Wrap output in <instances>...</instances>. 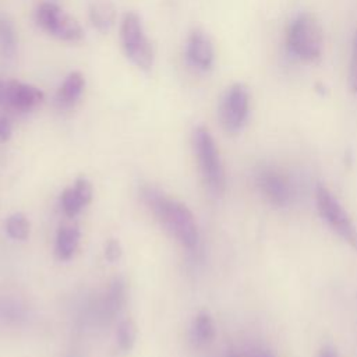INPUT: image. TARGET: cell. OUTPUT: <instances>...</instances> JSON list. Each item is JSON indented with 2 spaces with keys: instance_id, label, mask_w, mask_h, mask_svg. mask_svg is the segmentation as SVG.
Returning <instances> with one entry per match:
<instances>
[{
  "instance_id": "6da1fadb",
  "label": "cell",
  "mask_w": 357,
  "mask_h": 357,
  "mask_svg": "<svg viewBox=\"0 0 357 357\" xmlns=\"http://www.w3.org/2000/svg\"><path fill=\"white\" fill-rule=\"evenodd\" d=\"M141 197L162 226L183 247L188 250L197 247L199 240L198 225L192 212L184 204L166 197L159 188L152 185L142 187Z\"/></svg>"
},
{
  "instance_id": "7a4b0ae2",
  "label": "cell",
  "mask_w": 357,
  "mask_h": 357,
  "mask_svg": "<svg viewBox=\"0 0 357 357\" xmlns=\"http://www.w3.org/2000/svg\"><path fill=\"white\" fill-rule=\"evenodd\" d=\"M286 45L298 60L307 63L319 60L324 50V33L318 20L310 13L294 17L287 26Z\"/></svg>"
},
{
  "instance_id": "3957f363",
  "label": "cell",
  "mask_w": 357,
  "mask_h": 357,
  "mask_svg": "<svg viewBox=\"0 0 357 357\" xmlns=\"http://www.w3.org/2000/svg\"><path fill=\"white\" fill-rule=\"evenodd\" d=\"M192 148L205 185L213 195H222L226 185L225 169L216 142L206 127L198 126L194 128Z\"/></svg>"
},
{
  "instance_id": "277c9868",
  "label": "cell",
  "mask_w": 357,
  "mask_h": 357,
  "mask_svg": "<svg viewBox=\"0 0 357 357\" xmlns=\"http://www.w3.org/2000/svg\"><path fill=\"white\" fill-rule=\"evenodd\" d=\"M315 205L319 216L331 230L351 248L357 250V227L339 199L324 184L315 187Z\"/></svg>"
},
{
  "instance_id": "5b68a950",
  "label": "cell",
  "mask_w": 357,
  "mask_h": 357,
  "mask_svg": "<svg viewBox=\"0 0 357 357\" xmlns=\"http://www.w3.org/2000/svg\"><path fill=\"white\" fill-rule=\"evenodd\" d=\"M120 38L127 57L141 70H149L153 64V47L145 35L142 21L134 11L123 17Z\"/></svg>"
},
{
  "instance_id": "8992f818",
  "label": "cell",
  "mask_w": 357,
  "mask_h": 357,
  "mask_svg": "<svg viewBox=\"0 0 357 357\" xmlns=\"http://www.w3.org/2000/svg\"><path fill=\"white\" fill-rule=\"evenodd\" d=\"M250 102V91L243 82L226 88L219 103V120L227 132L237 134L243 130L248 120Z\"/></svg>"
},
{
  "instance_id": "52a82bcc",
  "label": "cell",
  "mask_w": 357,
  "mask_h": 357,
  "mask_svg": "<svg viewBox=\"0 0 357 357\" xmlns=\"http://www.w3.org/2000/svg\"><path fill=\"white\" fill-rule=\"evenodd\" d=\"M35 20L43 31L60 40L77 42L84 35L77 20L67 14L61 7L50 1L40 3L36 7Z\"/></svg>"
},
{
  "instance_id": "ba28073f",
  "label": "cell",
  "mask_w": 357,
  "mask_h": 357,
  "mask_svg": "<svg viewBox=\"0 0 357 357\" xmlns=\"http://www.w3.org/2000/svg\"><path fill=\"white\" fill-rule=\"evenodd\" d=\"M43 100V92L25 82L0 79V106L15 112H29Z\"/></svg>"
},
{
  "instance_id": "9c48e42d",
  "label": "cell",
  "mask_w": 357,
  "mask_h": 357,
  "mask_svg": "<svg viewBox=\"0 0 357 357\" xmlns=\"http://www.w3.org/2000/svg\"><path fill=\"white\" fill-rule=\"evenodd\" d=\"M257 187L262 197L276 208H284L291 199V185L284 174L273 167H262L257 174Z\"/></svg>"
},
{
  "instance_id": "30bf717a",
  "label": "cell",
  "mask_w": 357,
  "mask_h": 357,
  "mask_svg": "<svg viewBox=\"0 0 357 357\" xmlns=\"http://www.w3.org/2000/svg\"><path fill=\"white\" fill-rule=\"evenodd\" d=\"M187 60L198 70H211L215 61V49L211 38L201 29H195L188 35L185 45Z\"/></svg>"
},
{
  "instance_id": "8fae6325",
  "label": "cell",
  "mask_w": 357,
  "mask_h": 357,
  "mask_svg": "<svg viewBox=\"0 0 357 357\" xmlns=\"http://www.w3.org/2000/svg\"><path fill=\"white\" fill-rule=\"evenodd\" d=\"M92 199V185L91 183L79 177L75 180L74 185L66 188L61 192V208L67 216H75L79 211L86 206Z\"/></svg>"
},
{
  "instance_id": "7c38bea8",
  "label": "cell",
  "mask_w": 357,
  "mask_h": 357,
  "mask_svg": "<svg viewBox=\"0 0 357 357\" xmlns=\"http://www.w3.org/2000/svg\"><path fill=\"white\" fill-rule=\"evenodd\" d=\"M85 86V78L79 71H71L63 82L59 85L54 102L59 109H70L73 107L78 99L81 98Z\"/></svg>"
},
{
  "instance_id": "4fadbf2b",
  "label": "cell",
  "mask_w": 357,
  "mask_h": 357,
  "mask_svg": "<svg viewBox=\"0 0 357 357\" xmlns=\"http://www.w3.org/2000/svg\"><path fill=\"white\" fill-rule=\"evenodd\" d=\"M89 20L99 32H109L116 21V8L110 0H92Z\"/></svg>"
},
{
  "instance_id": "5bb4252c",
  "label": "cell",
  "mask_w": 357,
  "mask_h": 357,
  "mask_svg": "<svg viewBox=\"0 0 357 357\" xmlns=\"http://www.w3.org/2000/svg\"><path fill=\"white\" fill-rule=\"evenodd\" d=\"M216 329L208 311H199L191 324V340L197 346H205L215 337Z\"/></svg>"
},
{
  "instance_id": "9a60e30c",
  "label": "cell",
  "mask_w": 357,
  "mask_h": 357,
  "mask_svg": "<svg viewBox=\"0 0 357 357\" xmlns=\"http://www.w3.org/2000/svg\"><path fill=\"white\" fill-rule=\"evenodd\" d=\"M79 244V229L77 226H63L56 237V255L59 259L66 261L73 257Z\"/></svg>"
},
{
  "instance_id": "2e32d148",
  "label": "cell",
  "mask_w": 357,
  "mask_h": 357,
  "mask_svg": "<svg viewBox=\"0 0 357 357\" xmlns=\"http://www.w3.org/2000/svg\"><path fill=\"white\" fill-rule=\"evenodd\" d=\"M17 52V32L13 22L0 15V54L6 59L14 57Z\"/></svg>"
},
{
  "instance_id": "e0dca14e",
  "label": "cell",
  "mask_w": 357,
  "mask_h": 357,
  "mask_svg": "<svg viewBox=\"0 0 357 357\" xmlns=\"http://www.w3.org/2000/svg\"><path fill=\"white\" fill-rule=\"evenodd\" d=\"M6 231L14 240H25L29 236V222L24 213H13L6 220Z\"/></svg>"
},
{
  "instance_id": "ac0fdd59",
  "label": "cell",
  "mask_w": 357,
  "mask_h": 357,
  "mask_svg": "<svg viewBox=\"0 0 357 357\" xmlns=\"http://www.w3.org/2000/svg\"><path fill=\"white\" fill-rule=\"evenodd\" d=\"M137 337V328L135 324L131 319H124L119 324L117 332H116V339L117 344L123 351H130L135 343Z\"/></svg>"
},
{
  "instance_id": "d6986e66",
  "label": "cell",
  "mask_w": 357,
  "mask_h": 357,
  "mask_svg": "<svg viewBox=\"0 0 357 357\" xmlns=\"http://www.w3.org/2000/svg\"><path fill=\"white\" fill-rule=\"evenodd\" d=\"M126 287H124V283L121 282V279H116L110 289H109V293H107V297H106V310L113 315L116 314V311L120 310V307L123 305L124 303V294H126Z\"/></svg>"
},
{
  "instance_id": "ffe728a7",
  "label": "cell",
  "mask_w": 357,
  "mask_h": 357,
  "mask_svg": "<svg viewBox=\"0 0 357 357\" xmlns=\"http://www.w3.org/2000/svg\"><path fill=\"white\" fill-rule=\"evenodd\" d=\"M347 85L351 93H357V28L351 38L349 71H347Z\"/></svg>"
},
{
  "instance_id": "44dd1931",
  "label": "cell",
  "mask_w": 357,
  "mask_h": 357,
  "mask_svg": "<svg viewBox=\"0 0 357 357\" xmlns=\"http://www.w3.org/2000/svg\"><path fill=\"white\" fill-rule=\"evenodd\" d=\"M105 257L110 262H114L121 257V247H120V243L117 240L112 238V240L107 241L106 248H105Z\"/></svg>"
},
{
  "instance_id": "7402d4cb",
  "label": "cell",
  "mask_w": 357,
  "mask_h": 357,
  "mask_svg": "<svg viewBox=\"0 0 357 357\" xmlns=\"http://www.w3.org/2000/svg\"><path fill=\"white\" fill-rule=\"evenodd\" d=\"M13 132V126L11 121L7 116H0V141L6 142L10 139Z\"/></svg>"
},
{
  "instance_id": "603a6c76",
  "label": "cell",
  "mask_w": 357,
  "mask_h": 357,
  "mask_svg": "<svg viewBox=\"0 0 357 357\" xmlns=\"http://www.w3.org/2000/svg\"><path fill=\"white\" fill-rule=\"evenodd\" d=\"M318 357H337V353L335 350V347H332L331 344H325L321 350Z\"/></svg>"
},
{
  "instance_id": "cb8c5ba5",
  "label": "cell",
  "mask_w": 357,
  "mask_h": 357,
  "mask_svg": "<svg viewBox=\"0 0 357 357\" xmlns=\"http://www.w3.org/2000/svg\"><path fill=\"white\" fill-rule=\"evenodd\" d=\"M227 357H238V356H237V354H229Z\"/></svg>"
},
{
  "instance_id": "d4e9b609",
  "label": "cell",
  "mask_w": 357,
  "mask_h": 357,
  "mask_svg": "<svg viewBox=\"0 0 357 357\" xmlns=\"http://www.w3.org/2000/svg\"><path fill=\"white\" fill-rule=\"evenodd\" d=\"M262 357H271V356H268V354H265V356H262Z\"/></svg>"
}]
</instances>
